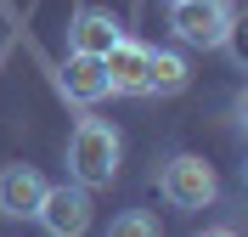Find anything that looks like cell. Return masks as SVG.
I'll return each instance as SVG.
<instances>
[{
	"instance_id": "1",
	"label": "cell",
	"mask_w": 248,
	"mask_h": 237,
	"mask_svg": "<svg viewBox=\"0 0 248 237\" xmlns=\"http://www.w3.org/2000/svg\"><path fill=\"white\" fill-rule=\"evenodd\" d=\"M119 164H124L119 125H108V119H79L74 136H68V175L85 192H96V187H113Z\"/></svg>"
},
{
	"instance_id": "2",
	"label": "cell",
	"mask_w": 248,
	"mask_h": 237,
	"mask_svg": "<svg viewBox=\"0 0 248 237\" xmlns=\"http://www.w3.org/2000/svg\"><path fill=\"white\" fill-rule=\"evenodd\" d=\"M232 0H170V29L181 46H198V51H220L232 46Z\"/></svg>"
},
{
	"instance_id": "3",
	"label": "cell",
	"mask_w": 248,
	"mask_h": 237,
	"mask_svg": "<svg viewBox=\"0 0 248 237\" xmlns=\"http://www.w3.org/2000/svg\"><path fill=\"white\" fill-rule=\"evenodd\" d=\"M158 192H164L170 209H209L220 198V175H215L209 158L175 153V158H164V170H158Z\"/></svg>"
},
{
	"instance_id": "4",
	"label": "cell",
	"mask_w": 248,
	"mask_h": 237,
	"mask_svg": "<svg viewBox=\"0 0 248 237\" xmlns=\"http://www.w3.org/2000/svg\"><path fill=\"white\" fill-rule=\"evenodd\" d=\"M34 221H40L46 237H85V232H91V192L79 187V181L46 187L40 209H34Z\"/></svg>"
},
{
	"instance_id": "5",
	"label": "cell",
	"mask_w": 248,
	"mask_h": 237,
	"mask_svg": "<svg viewBox=\"0 0 248 237\" xmlns=\"http://www.w3.org/2000/svg\"><path fill=\"white\" fill-rule=\"evenodd\" d=\"M102 68H108V91H113V96H147L153 46H141V40H130V34H124L119 46L102 57Z\"/></svg>"
},
{
	"instance_id": "6",
	"label": "cell",
	"mask_w": 248,
	"mask_h": 237,
	"mask_svg": "<svg viewBox=\"0 0 248 237\" xmlns=\"http://www.w3.org/2000/svg\"><path fill=\"white\" fill-rule=\"evenodd\" d=\"M46 187L51 181L34 170V164H6V170H0V215H6V221H34Z\"/></svg>"
},
{
	"instance_id": "7",
	"label": "cell",
	"mask_w": 248,
	"mask_h": 237,
	"mask_svg": "<svg viewBox=\"0 0 248 237\" xmlns=\"http://www.w3.org/2000/svg\"><path fill=\"white\" fill-rule=\"evenodd\" d=\"M119 40H124V23L108 6H85V12L68 23V51H79V57H108Z\"/></svg>"
},
{
	"instance_id": "8",
	"label": "cell",
	"mask_w": 248,
	"mask_h": 237,
	"mask_svg": "<svg viewBox=\"0 0 248 237\" xmlns=\"http://www.w3.org/2000/svg\"><path fill=\"white\" fill-rule=\"evenodd\" d=\"M57 85H62L68 102H79V108H96L102 96H113V91H108V68H102V57H79V51H68Z\"/></svg>"
},
{
	"instance_id": "9",
	"label": "cell",
	"mask_w": 248,
	"mask_h": 237,
	"mask_svg": "<svg viewBox=\"0 0 248 237\" xmlns=\"http://www.w3.org/2000/svg\"><path fill=\"white\" fill-rule=\"evenodd\" d=\"M192 85V68H186L181 51H158L153 46V68H147V96H181Z\"/></svg>"
},
{
	"instance_id": "10",
	"label": "cell",
	"mask_w": 248,
	"mask_h": 237,
	"mask_svg": "<svg viewBox=\"0 0 248 237\" xmlns=\"http://www.w3.org/2000/svg\"><path fill=\"white\" fill-rule=\"evenodd\" d=\"M102 237H164V232H158L153 209H124V215H113V226Z\"/></svg>"
},
{
	"instance_id": "11",
	"label": "cell",
	"mask_w": 248,
	"mask_h": 237,
	"mask_svg": "<svg viewBox=\"0 0 248 237\" xmlns=\"http://www.w3.org/2000/svg\"><path fill=\"white\" fill-rule=\"evenodd\" d=\"M198 237H237V232H232V226H203Z\"/></svg>"
}]
</instances>
